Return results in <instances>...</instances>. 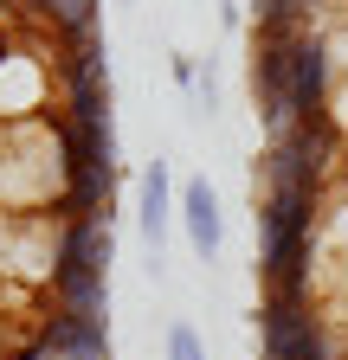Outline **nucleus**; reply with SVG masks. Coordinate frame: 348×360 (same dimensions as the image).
Masks as SVG:
<instances>
[{
    "instance_id": "20e7f679",
    "label": "nucleus",
    "mask_w": 348,
    "mask_h": 360,
    "mask_svg": "<svg viewBox=\"0 0 348 360\" xmlns=\"http://www.w3.org/2000/svg\"><path fill=\"white\" fill-rule=\"evenodd\" d=\"M290 45L297 39H251V103L265 116V129H290Z\"/></svg>"
},
{
    "instance_id": "f257e3e1",
    "label": "nucleus",
    "mask_w": 348,
    "mask_h": 360,
    "mask_svg": "<svg viewBox=\"0 0 348 360\" xmlns=\"http://www.w3.org/2000/svg\"><path fill=\"white\" fill-rule=\"evenodd\" d=\"M258 347L265 360H342L329 341V315L316 302H278V296H265L258 309Z\"/></svg>"
},
{
    "instance_id": "6e6552de",
    "label": "nucleus",
    "mask_w": 348,
    "mask_h": 360,
    "mask_svg": "<svg viewBox=\"0 0 348 360\" xmlns=\"http://www.w3.org/2000/svg\"><path fill=\"white\" fill-rule=\"evenodd\" d=\"M52 309L65 315H104L110 322V270H91V264H58V277H52Z\"/></svg>"
},
{
    "instance_id": "7ed1b4c3",
    "label": "nucleus",
    "mask_w": 348,
    "mask_h": 360,
    "mask_svg": "<svg viewBox=\"0 0 348 360\" xmlns=\"http://www.w3.org/2000/svg\"><path fill=\"white\" fill-rule=\"evenodd\" d=\"M335 84H342V71H335V52H329L323 26H316V32H303V39L290 45V116H297V122L329 116Z\"/></svg>"
},
{
    "instance_id": "39448f33",
    "label": "nucleus",
    "mask_w": 348,
    "mask_h": 360,
    "mask_svg": "<svg viewBox=\"0 0 348 360\" xmlns=\"http://www.w3.org/2000/svg\"><path fill=\"white\" fill-rule=\"evenodd\" d=\"M32 335L46 341L58 360H116L104 315H65V309H52V315H39V322H32Z\"/></svg>"
},
{
    "instance_id": "1a4fd4ad",
    "label": "nucleus",
    "mask_w": 348,
    "mask_h": 360,
    "mask_svg": "<svg viewBox=\"0 0 348 360\" xmlns=\"http://www.w3.org/2000/svg\"><path fill=\"white\" fill-rule=\"evenodd\" d=\"M32 20L52 32V45H77V39H97V0H26Z\"/></svg>"
},
{
    "instance_id": "9d476101",
    "label": "nucleus",
    "mask_w": 348,
    "mask_h": 360,
    "mask_svg": "<svg viewBox=\"0 0 348 360\" xmlns=\"http://www.w3.org/2000/svg\"><path fill=\"white\" fill-rule=\"evenodd\" d=\"M168 360H206V347H200V335H194L187 322L168 328Z\"/></svg>"
},
{
    "instance_id": "423d86ee",
    "label": "nucleus",
    "mask_w": 348,
    "mask_h": 360,
    "mask_svg": "<svg viewBox=\"0 0 348 360\" xmlns=\"http://www.w3.org/2000/svg\"><path fill=\"white\" fill-rule=\"evenodd\" d=\"M174 219H181L174 174H168V161H149V167H142V187H136V225H142V245H149L155 264H161V238H168Z\"/></svg>"
},
{
    "instance_id": "f03ea898",
    "label": "nucleus",
    "mask_w": 348,
    "mask_h": 360,
    "mask_svg": "<svg viewBox=\"0 0 348 360\" xmlns=\"http://www.w3.org/2000/svg\"><path fill=\"white\" fill-rule=\"evenodd\" d=\"M52 97H58V71H52V58L26 52V45H0V122L46 116Z\"/></svg>"
},
{
    "instance_id": "0eeeda50",
    "label": "nucleus",
    "mask_w": 348,
    "mask_h": 360,
    "mask_svg": "<svg viewBox=\"0 0 348 360\" xmlns=\"http://www.w3.org/2000/svg\"><path fill=\"white\" fill-rule=\"evenodd\" d=\"M181 225H187V245H194L206 264L220 257V245H226V212H220V193L206 187V174L181 180Z\"/></svg>"
},
{
    "instance_id": "9b49d317",
    "label": "nucleus",
    "mask_w": 348,
    "mask_h": 360,
    "mask_svg": "<svg viewBox=\"0 0 348 360\" xmlns=\"http://www.w3.org/2000/svg\"><path fill=\"white\" fill-rule=\"evenodd\" d=\"M168 71H174V84H181V90H200V65H194L187 52H174V65H168Z\"/></svg>"
}]
</instances>
